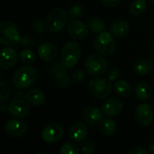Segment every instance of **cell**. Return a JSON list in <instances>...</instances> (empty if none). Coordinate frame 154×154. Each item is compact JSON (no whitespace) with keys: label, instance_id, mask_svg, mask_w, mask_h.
<instances>
[{"label":"cell","instance_id":"obj_1","mask_svg":"<svg viewBox=\"0 0 154 154\" xmlns=\"http://www.w3.org/2000/svg\"><path fill=\"white\" fill-rule=\"evenodd\" d=\"M36 79L37 70L30 65L17 69L13 75V84L18 89H25L32 86Z\"/></svg>","mask_w":154,"mask_h":154},{"label":"cell","instance_id":"obj_2","mask_svg":"<svg viewBox=\"0 0 154 154\" xmlns=\"http://www.w3.org/2000/svg\"><path fill=\"white\" fill-rule=\"evenodd\" d=\"M81 56V46L75 41L65 43L60 51V62L66 69H71L77 65Z\"/></svg>","mask_w":154,"mask_h":154},{"label":"cell","instance_id":"obj_3","mask_svg":"<svg viewBox=\"0 0 154 154\" xmlns=\"http://www.w3.org/2000/svg\"><path fill=\"white\" fill-rule=\"evenodd\" d=\"M21 35L18 27L11 21H2L0 23V42L6 46H15L20 43Z\"/></svg>","mask_w":154,"mask_h":154},{"label":"cell","instance_id":"obj_4","mask_svg":"<svg viewBox=\"0 0 154 154\" xmlns=\"http://www.w3.org/2000/svg\"><path fill=\"white\" fill-rule=\"evenodd\" d=\"M68 17L69 14L65 9L61 7H55L51 9L46 19L48 30L51 32H60L67 25Z\"/></svg>","mask_w":154,"mask_h":154},{"label":"cell","instance_id":"obj_5","mask_svg":"<svg viewBox=\"0 0 154 154\" xmlns=\"http://www.w3.org/2000/svg\"><path fill=\"white\" fill-rule=\"evenodd\" d=\"M94 47L96 51L101 55L109 56L116 51V39L112 33L108 32H102L95 37Z\"/></svg>","mask_w":154,"mask_h":154},{"label":"cell","instance_id":"obj_6","mask_svg":"<svg viewBox=\"0 0 154 154\" xmlns=\"http://www.w3.org/2000/svg\"><path fill=\"white\" fill-rule=\"evenodd\" d=\"M88 89L89 94L97 99L107 98L113 90L111 81L107 79L97 78L91 79L88 84Z\"/></svg>","mask_w":154,"mask_h":154},{"label":"cell","instance_id":"obj_7","mask_svg":"<svg viewBox=\"0 0 154 154\" xmlns=\"http://www.w3.org/2000/svg\"><path fill=\"white\" fill-rule=\"evenodd\" d=\"M107 60L100 54H90L85 62L86 71L90 76H101L107 69Z\"/></svg>","mask_w":154,"mask_h":154},{"label":"cell","instance_id":"obj_8","mask_svg":"<svg viewBox=\"0 0 154 154\" xmlns=\"http://www.w3.org/2000/svg\"><path fill=\"white\" fill-rule=\"evenodd\" d=\"M64 137V128L59 124H49L42 131V138L48 143H55Z\"/></svg>","mask_w":154,"mask_h":154},{"label":"cell","instance_id":"obj_9","mask_svg":"<svg viewBox=\"0 0 154 154\" xmlns=\"http://www.w3.org/2000/svg\"><path fill=\"white\" fill-rule=\"evenodd\" d=\"M135 119L142 126H149L152 125L154 119L153 106L148 103L141 104L135 110Z\"/></svg>","mask_w":154,"mask_h":154},{"label":"cell","instance_id":"obj_10","mask_svg":"<svg viewBox=\"0 0 154 154\" xmlns=\"http://www.w3.org/2000/svg\"><path fill=\"white\" fill-rule=\"evenodd\" d=\"M88 24L78 19H71L67 25L68 33L75 40H82L86 38L88 36Z\"/></svg>","mask_w":154,"mask_h":154},{"label":"cell","instance_id":"obj_11","mask_svg":"<svg viewBox=\"0 0 154 154\" xmlns=\"http://www.w3.org/2000/svg\"><path fill=\"white\" fill-rule=\"evenodd\" d=\"M5 132L11 137L19 138L27 132V125L21 119H11L5 125Z\"/></svg>","mask_w":154,"mask_h":154},{"label":"cell","instance_id":"obj_12","mask_svg":"<svg viewBox=\"0 0 154 154\" xmlns=\"http://www.w3.org/2000/svg\"><path fill=\"white\" fill-rule=\"evenodd\" d=\"M103 115H104V113H103L102 109H99L95 106L85 107L81 112L82 118L92 126L99 125L100 122L104 118Z\"/></svg>","mask_w":154,"mask_h":154},{"label":"cell","instance_id":"obj_13","mask_svg":"<svg viewBox=\"0 0 154 154\" xmlns=\"http://www.w3.org/2000/svg\"><path fill=\"white\" fill-rule=\"evenodd\" d=\"M88 134V128L87 125L81 122H78L70 125L69 129V137L74 143L83 142L87 139Z\"/></svg>","mask_w":154,"mask_h":154},{"label":"cell","instance_id":"obj_14","mask_svg":"<svg viewBox=\"0 0 154 154\" xmlns=\"http://www.w3.org/2000/svg\"><path fill=\"white\" fill-rule=\"evenodd\" d=\"M17 60H18V55L16 51H14L11 47L4 48L1 51L0 68L2 69H9L15 65Z\"/></svg>","mask_w":154,"mask_h":154},{"label":"cell","instance_id":"obj_15","mask_svg":"<svg viewBox=\"0 0 154 154\" xmlns=\"http://www.w3.org/2000/svg\"><path fill=\"white\" fill-rule=\"evenodd\" d=\"M8 111L14 117L23 118V117H26L29 115L30 108H29L28 103L26 101H23V99L17 98V99L13 100L9 104Z\"/></svg>","mask_w":154,"mask_h":154},{"label":"cell","instance_id":"obj_16","mask_svg":"<svg viewBox=\"0 0 154 154\" xmlns=\"http://www.w3.org/2000/svg\"><path fill=\"white\" fill-rule=\"evenodd\" d=\"M123 108H124L123 104L119 99L116 97H111V98L106 99L103 103L101 109L104 115L110 116V117H114V116H119L122 113Z\"/></svg>","mask_w":154,"mask_h":154},{"label":"cell","instance_id":"obj_17","mask_svg":"<svg viewBox=\"0 0 154 154\" xmlns=\"http://www.w3.org/2000/svg\"><path fill=\"white\" fill-rule=\"evenodd\" d=\"M57 47L51 42H45L42 43L38 48L39 57L46 62L52 61L57 57Z\"/></svg>","mask_w":154,"mask_h":154},{"label":"cell","instance_id":"obj_18","mask_svg":"<svg viewBox=\"0 0 154 154\" xmlns=\"http://www.w3.org/2000/svg\"><path fill=\"white\" fill-rule=\"evenodd\" d=\"M26 102L33 106H41L45 103L46 97L42 90L40 88H32L25 93Z\"/></svg>","mask_w":154,"mask_h":154},{"label":"cell","instance_id":"obj_19","mask_svg":"<svg viewBox=\"0 0 154 154\" xmlns=\"http://www.w3.org/2000/svg\"><path fill=\"white\" fill-rule=\"evenodd\" d=\"M111 32L114 36L121 38L125 36L130 31V24L126 20L119 19L115 21L111 25Z\"/></svg>","mask_w":154,"mask_h":154},{"label":"cell","instance_id":"obj_20","mask_svg":"<svg viewBox=\"0 0 154 154\" xmlns=\"http://www.w3.org/2000/svg\"><path fill=\"white\" fill-rule=\"evenodd\" d=\"M135 95L142 101H148L152 97V90L149 84L140 82L135 86Z\"/></svg>","mask_w":154,"mask_h":154},{"label":"cell","instance_id":"obj_21","mask_svg":"<svg viewBox=\"0 0 154 154\" xmlns=\"http://www.w3.org/2000/svg\"><path fill=\"white\" fill-rule=\"evenodd\" d=\"M114 88L116 93L122 97H128L132 94V86L128 81L125 79L116 80Z\"/></svg>","mask_w":154,"mask_h":154},{"label":"cell","instance_id":"obj_22","mask_svg":"<svg viewBox=\"0 0 154 154\" xmlns=\"http://www.w3.org/2000/svg\"><path fill=\"white\" fill-rule=\"evenodd\" d=\"M99 129L101 133L105 135L111 136L116 131V124L112 119L109 118H103L99 124Z\"/></svg>","mask_w":154,"mask_h":154},{"label":"cell","instance_id":"obj_23","mask_svg":"<svg viewBox=\"0 0 154 154\" xmlns=\"http://www.w3.org/2000/svg\"><path fill=\"white\" fill-rule=\"evenodd\" d=\"M88 26L91 32L93 33H100L105 32L106 29V25L105 22L97 17H91L88 21Z\"/></svg>","mask_w":154,"mask_h":154},{"label":"cell","instance_id":"obj_24","mask_svg":"<svg viewBox=\"0 0 154 154\" xmlns=\"http://www.w3.org/2000/svg\"><path fill=\"white\" fill-rule=\"evenodd\" d=\"M134 70L137 74H139L141 76L148 75L152 70V63L151 61H149L148 60L142 59L135 63Z\"/></svg>","mask_w":154,"mask_h":154},{"label":"cell","instance_id":"obj_25","mask_svg":"<svg viewBox=\"0 0 154 154\" xmlns=\"http://www.w3.org/2000/svg\"><path fill=\"white\" fill-rule=\"evenodd\" d=\"M147 8V3L145 0H134L129 7L131 14L134 16H139L143 14Z\"/></svg>","mask_w":154,"mask_h":154},{"label":"cell","instance_id":"obj_26","mask_svg":"<svg viewBox=\"0 0 154 154\" xmlns=\"http://www.w3.org/2000/svg\"><path fill=\"white\" fill-rule=\"evenodd\" d=\"M54 80L56 85L60 88H66L70 84V78L65 70L57 74L54 77Z\"/></svg>","mask_w":154,"mask_h":154},{"label":"cell","instance_id":"obj_27","mask_svg":"<svg viewBox=\"0 0 154 154\" xmlns=\"http://www.w3.org/2000/svg\"><path fill=\"white\" fill-rule=\"evenodd\" d=\"M19 57H20V60H22V62L25 65L33 64L35 62V59H36L34 52L28 49H24V50L21 51Z\"/></svg>","mask_w":154,"mask_h":154},{"label":"cell","instance_id":"obj_28","mask_svg":"<svg viewBox=\"0 0 154 154\" xmlns=\"http://www.w3.org/2000/svg\"><path fill=\"white\" fill-rule=\"evenodd\" d=\"M12 88L10 85L5 81L0 82V102L4 104L11 97Z\"/></svg>","mask_w":154,"mask_h":154},{"label":"cell","instance_id":"obj_29","mask_svg":"<svg viewBox=\"0 0 154 154\" xmlns=\"http://www.w3.org/2000/svg\"><path fill=\"white\" fill-rule=\"evenodd\" d=\"M80 148L77 144L73 143H67L61 146L59 154H80Z\"/></svg>","mask_w":154,"mask_h":154},{"label":"cell","instance_id":"obj_30","mask_svg":"<svg viewBox=\"0 0 154 154\" xmlns=\"http://www.w3.org/2000/svg\"><path fill=\"white\" fill-rule=\"evenodd\" d=\"M86 79H87V71H85L84 69H79L72 73L71 79L75 84H81L86 80Z\"/></svg>","mask_w":154,"mask_h":154},{"label":"cell","instance_id":"obj_31","mask_svg":"<svg viewBox=\"0 0 154 154\" xmlns=\"http://www.w3.org/2000/svg\"><path fill=\"white\" fill-rule=\"evenodd\" d=\"M82 12H83L82 5L79 4H74L69 7L68 14L71 19H75V18L79 17L82 14Z\"/></svg>","mask_w":154,"mask_h":154},{"label":"cell","instance_id":"obj_32","mask_svg":"<svg viewBox=\"0 0 154 154\" xmlns=\"http://www.w3.org/2000/svg\"><path fill=\"white\" fill-rule=\"evenodd\" d=\"M32 28H33V31L39 34H42L45 32L46 29L47 28V23L46 22L41 20V19H36L33 23H32Z\"/></svg>","mask_w":154,"mask_h":154},{"label":"cell","instance_id":"obj_33","mask_svg":"<svg viewBox=\"0 0 154 154\" xmlns=\"http://www.w3.org/2000/svg\"><path fill=\"white\" fill-rule=\"evenodd\" d=\"M96 146L91 142H85L80 146V152L82 154H93L95 152Z\"/></svg>","mask_w":154,"mask_h":154},{"label":"cell","instance_id":"obj_34","mask_svg":"<svg viewBox=\"0 0 154 154\" xmlns=\"http://www.w3.org/2000/svg\"><path fill=\"white\" fill-rule=\"evenodd\" d=\"M65 67L62 65V63L60 61H57L55 63H53L51 67H50V74L52 76V77H55L57 74H59L60 72L61 71H64L65 69Z\"/></svg>","mask_w":154,"mask_h":154},{"label":"cell","instance_id":"obj_35","mask_svg":"<svg viewBox=\"0 0 154 154\" xmlns=\"http://www.w3.org/2000/svg\"><path fill=\"white\" fill-rule=\"evenodd\" d=\"M119 76H120V69L117 67H113L108 70L106 74V79L109 81H116L118 79Z\"/></svg>","mask_w":154,"mask_h":154},{"label":"cell","instance_id":"obj_36","mask_svg":"<svg viewBox=\"0 0 154 154\" xmlns=\"http://www.w3.org/2000/svg\"><path fill=\"white\" fill-rule=\"evenodd\" d=\"M20 43L23 46H32L34 44V40L28 35H23L21 37Z\"/></svg>","mask_w":154,"mask_h":154},{"label":"cell","instance_id":"obj_37","mask_svg":"<svg viewBox=\"0 0 154 154\" xmlns=\"http://www.w3.org/2000/svg\"><path fill=\"white\" fill-rule=\"evenodd\" d=\"M103 5H106L108 8H114L116 5H118V4L120 3L121 0H101Z\"/></svg>","mask_w":154,"mask_h":154},{"label":"cell","instance_id":"obj_38","mask_svg":"<svg viewBox=\"0 0 154 154\" xmlns=\"http://www.w3.org/2000/svg\"><path fill=\"white\" fill-rule=\"evenodd\" d=\"M128 154H150L146 150L141 148V147H135L133 148Z\"/></svg>","mask_w":154,"mask_h":154},{"label":"cell","instance_id":"obj_39","mask_svg":"<svg viewBox=\"0 0 154 154\" xmlns=\"http://www.w3.org/2000/svg\"><path fill=\"white\" fill-rule=\"evenodd\" d=\"M0 109H1V112H2V113H5V112H6V111H7V109H8V108H7V106H5L4 104H2V105H1V107H0Z\"/></svg>","mask_w":154,"mask_h":154},{"label":"cell","instance_id":"obj_40","mask_svg":"<svg viewBox=\"0 0 154 154\" xmlns=\"http://www.w3.org/2000/svg\"><path fill=\"white\" fill-rule=\"evenodd\" d=\"M151 50H152V53L154 54V40L152 42V43H151Z\"/></svg>","mask_w":154,"mask_h":154},{"label":"cell","instance_id":"obj_41","mask_svg":"<svg viewBox=\"0 0 154 154\" xmlns=\"http://www.w3.org/2000/svg\"><path fill=\"white\" fill-rule=\"evenodd\" d=\"M150 3L154 6V0H150Z\"/></svg>","mask_w":154,"mask_h":154},{"label":"cell","instance_id":"obj_42","mask_svg":"<svg viewBox=\"0 0 154 154\" xmlns=\"http://www.w3.org/2000/svg\"><path fill=\"white\" fill-rule=\"evenodd\" d=\"M35 154H47V153H45V152H37V153H35Z\"/></svg>","mask_w":154,"mask_h":154},{"label":"cell","instance_id":"obj_43","mask_svg":"<svg viewBox=\"0 0 154 154\" xmlns=\"http://www.w3.org/2000/svg\"><path fill=\"white\" fill-rule=\"evenodd\" d=\"M153 76H154V69H153Z\"/></svg>","mask_w":154,"mask_h":154}]
</instances>
